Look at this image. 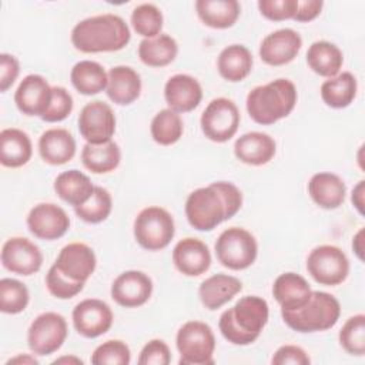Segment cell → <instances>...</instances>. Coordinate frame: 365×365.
<instances>
[{
    "instance_id": "1",
    "label": "cell",
    "mask_w": 365,
    "mask_h": 365,
    "mask_svg": "<svg viewBox=\"0 0 365 365\" xmlns=\"http://www.w3.org/2000/svg\"><path fill=\"white\" fill-rule=\"evenodd\" d=\"M242 205V194L228 181H215L194 190L185 201V217L198 231H211L232 218Z\"/></svg>"
},
{
    "instance_id": "2",
    "label": "cell",
    "mask_w": 365,
    "mask_h": 365,
    "mask_svg": "<svg viewBox=\"0 0 365 365\" xmlns=\"http://www.w3.org/2000/svg\"><path fill=\"white\" fill-rule=\"evenodd\" d=\"M131 38L127 23L106 13L78 21L71 30V44L81 53H111L124 48Z\"/></svg>"
},
{
    "instance_id": "3",
    "label": "cell",
    "mask_w": 365,
    "mask_h": 365,
    "mask_svg": "<svg viewBox=\"0 0 365 365\" xmlns=\"http://www.w3.org/2000/svg\"><path fill=\"white\" fill-rule=\"evenodd\" d=\"M268 302L257 295L240 298L234 307L225 309L218 322L221 335L234 345L252 344L268 322Z\"/></svg>"
},
{
    "instance_id": "4",
    "label": "cell",
    "mask_w": 365,
    "mask_h": 365,
    "mask_svg": "<svg viewBox=\"0 0 365 365\" xmlns=\"http://www.w3.org/2000/svg\"><path fill=\"white\" fill-rule=\"evenodd\" d=\"M297 88L288 78H277L254 87L247 96V111L261 125H271L291 114L297 104Z\"/></svg>"
},
{
    "instance_id": "5",
    "label": "cell",
    "mask_w": 365,
    "mask_h": 365,
    "mask_svg": "<svg viewBox=\"0 0 365 365\" xmlns=\"http://www.w3.org/2000/svg\"><path fill=\"white\" fill-rule=\"evenodd\" d=\"M284 322L297 332H319L332 328L341 315L339 301L324 291H312L309 301L295 309H281Z\"/></svg>"
},
{
    "instance_id": "6",
    "label": "cell",
    "mask_w": 365,
    "mask_h": 365,
    "mask_svg": "<svg viewBox=\"0 0 365 365\" xmlns=\"http://www.w3.org/2000/svg\"><path fill=\"white\" fill-rule=\"evenodd\" d=\"M175 345L180 352V365L214 364L215 336L211 327L205 322H185L177 332Z\"/></svg>"
},
{
    "instance_id": "7",
    "label": "cell",
    "mask_w": 365,
    "mask_h": 365,
    "mask_svg": "<svg viewBox=\"0 0 365 365\" xmlns=\"http://www.w3.org/2000/svg\"><path fill=\"white\" fill-rule=\"evenodd\" d=\"M214 248L221 265L232 271H241L251 267L258 254L255 237L241 227L224 230L218 235Z\"/></svg>"
},
{
    "instance_id": "8",
    "label": "cell",
    "mask_w": 365,
    "mask_h": 365,
    "mask_svg": "<svg viewBox=\"0 0 365 365\" xmlns=\"http://www.w3.org/2000/svg\"><path fill=\"white\" fill-rule=\"evenodd\" d=\"M175 234L173 215L163 207H147L134 220V238L148 251L165 248Z\"/></svg>"
},
{
    "instance_id": "9",
    "label": "cell",
    "mask_w": 365,
    "mask_h": 365,
    "mask_svg": "<svg viewBox=\"0 0 365 365\" xmlns=\"http://www.w3.org/2000/svg\"><path fill=\"white\" fill-rule=\"evenodd\" d=\"M308 274L321 285L335 287L342 284L349 274V259L335 245L315 247L307 258Z\"/></svg>"
},
{
    "instance_id": "10",
    "label": "cell",
    "mask_w": 365,
    "mask_h": 365,
    "mask_svg": "<svg viewBox=\"0 0 365 365\" xmlns=\"http://www.w3.org/2000/svg\"><path fill=\"white\" fill-rule=\"evenodd\" d=\"M240 110L237 104L225 97L214 98L201 114L200 124L204 135L214 143L231 140L240 125Z\"/></svg>"
},
{
    "instance_id": "11",
    "label": "cell",
    "mask_w": 365,
    "mask_h": 365,
    "mask_svg": "<svg viewBox=\"0 0 365 365\" xmlns=\"http://www.w3.org/2000/svg\"><path fill=\"white\" fill-rule=\"evenodd\" d=\"M68 334L67 321L57 312H43L27 331V344L34 355L46 356L58 351Z\"/></svg>"
},
{
    "instance_id": "12",
    "label": "cell",
    "mask_w": 365,
    "mask_h": 365,
    "mask_svg": "<svg viewBox=\"0 0 365 365\" xmlns=\"http://www.w3.org/2000/svg\"><path fill=\"white\" fill-rule=\"evenodd\" d=\"M78 131L90 144L110 141L115 133V115L113 108L100 100L87 103L78 115Z\"/></svg>"
},
{
    "instance_id": "13",
    "label": "cell",
    "mask_w": 365,
    "mask_h": 365,
    "mask_svg": "<svg viewBox=\"0 0 365 365\" xmlns=\"http://www.w3.org/2000/svg\"><path fill=\"white\" fill-rule=\"evenodd\" d=\"M76 331L84 338H97L106 334L113 325L110 305L97 298H87L78 302L71 314Z\"/></svg>"
},
{
    "instance_id": "14",
    "label": "cell",
    "mask_w": 365,
    "mask_h": 365,
    "mask_svg": "<svg viewBox=\"0 0 365 365\" xmlns=\"http://www.w3.org/2000/svg\"><path fill=\"white\" fill-rule=\"evenodd\" d=\"M1 264L13 274L29 277L41 268L43 254L29 238L11 237L3 244Z\"/></svg>"
},
{
    "instance_id": "15",
    "label": "cell",
    "mask_w": 365,
    "mask_h": 365,
    "mask_svg": "<svg viewBox=\"0 0 365 365\" xmlns=\"http://www.w3.org/2000/svg\"><path fill=\"white\" fill-rule=\"evenodd\" d=\"M29 231L38 240L53 241L61 238L70 228V218L67 212L53 204L41 202L34 205L27 215Z\"/></svg>"
},
{
    "instance_id": "16",
    "label": "cell",
    "mask_w": 365,
    "mask_h": 365,
    "mask_svg": "<svg viewBox=\"0 0 365 365\" xmlns=\"http://www.w3.org/2000/svg\"><path fill=\"white\" fill-rule=\"evenodd\" d=\"M111 298L124 308H137L144 305L153 294L151 278L137 269L124 271L111 284Z\"/></svg>"
},
{
    "instance_id": "17",
    "label": "cell",
    "mask_w": 365,
    "mask_h": 365,
    "mask_svg": "<svg viewBox=\"0 0 365 365\" xmlns=\"http://www.w3.org/2000/svg\"><path fill=\"white\" fill-rule=\"evenodd\" d=\"M302 47L301 36L292 29H279L264 37L259 46V57L268 66L291 63Z\"/></svg>"
},
{
    "instance_id": "18",
    "label": "cell",
    "mask_w": 365,
    "mask_h": 365,
    "mask_svg": "<svg viewBox=\"0 0 365 365\" xmlns=\"http://www.w3.org/2000/svg\"><path fill=\"white\" fill-rule=\"evenodd\" d=\"M51 96L53 87L43 76L29 74L16 90L14 103L23 114L41 117L51 103Z\"/></svg>"
},
{
    "instance_id": "19",
    "label": "cell",
    "mask_w": 365,
    "mask_h": 365,
    "mask_svg": "<svg viewBox=\"0 0 365 365\" xmlns=\"http://www.w3.org/2000/svg\"><path fill=\"white\" fill-rule=\"evenodd\" d=\"M54 265L70 279L86 282L96 269L97 258L87 244L71 242L61 248Z\"/></svg>"
},
{
    "instance_id": "20",
    "label": "cell",
    "mask_w": 365,
    "mask_h": 365,
    "mask_svg": "<svg viewBox=\"0 0 365 365\" xmlns=\"http://www.w3.org/2000/svg\"><path fill=\"white\" fill-rule=\"evenodd\" d=\"M173 262L175 268L187 277H198L208 271L211 254L205 242L198 238L187 237L178 241L173 250Z\"/></svg>"
},
{
    "instance_id": "21",
    "label": "cell",
    "mask_w": 365,
    "mask_h": 365,
    "mask_svg": "<svg viewBox=\"0 0 365 365\" xmlns=\"http://www.w3.org/2000/svg\"><path fill=\"white\" fill-rule=\"evenodd\" d=\"M164 98L173 111L188 113L201 103L202 88L197 78L188 74H175L164 86Z\"/></svg>"
},
{
    "instance_id": "22",
    "label": "cell",
    "mask_w": 365,
    "mask_h": 365,
    "mask_svg": "<svg viewBox=\"0 0 365 365\" xmlns=\"http://www.w3.org/2000/svg\"><path fill=\"white\" fill-rule=\"evenodd\" d=\"M277 151L274 138L261 131L245 133L234 144L235 157L248 165H264L269 163Z\"/></svg>"
},
{
    "instance_id": "23",
    "label": "cell",
    "mask_w": 365,
    "mask_h": 365,
    "mask_svg": "<svg viewBox=\"0 0 365 365\" xmlns=\"http://www.w3.org/2000/svg\"><path fill=\"white\" fill-rule=\"evenodd\" d=\"M312 289L308 281L295 272H284L274 281L272 295L281 309L295 311L304 307L311 298Z\"/></svg>"
},
{
    "instance_id": "24",
    "label": "cell",
    "mask_w": 365,
    "mask_h": 365,
    "mask_svg": "<svg viewBox=\"0 0 365 365\" xmlns=\"http://www.w3.org/2000/svg\"><path fill=\"white\" fill-rule=\"evenodd\" d=\"M76 140L66 128H48L38 138V153L44 163L63 165L76 155Z\"/></svg>"
},
{
    "instance_id": "25",
    "label": "cell",
    "mask_w": 365,
    "mask_h": 365,
    "mask_svg": "<svg viewBox=\"0 0 365 365\" xmlns=\"http://www.w3.org/2000/svg\"><path fill=\"white\" fill-rule=\"evenodd\" d=\"M308 194L324 210H335L345 201L346 185L334 173H317L308 182Z\"/></svg>"
},
{
    "instance_id": "26",
    "label": "cell",
    "mask_w": 365,
    "mask_h": 365,
    "mask_svg": "<svg viewBox=\"0 0 365 365\" xmlns=\"http://www.w3.org/2000/svg\"><path fill=\"white\" fill-rule=\"evenodd\" d=\"M106 93L108 98L118 106L134 103L141 93L140 74L130 66H115L108 71Z\"/></svg>"
},
{
    "instance_id": "27",
    "label": "cell",
    "mask_w": 365,
    "mask_h": 365,
    "mask_svg": "<svg viewBox=\"0 0 365 365\" xmlns=\"http://www.w3.org/2000/svg\"><path fill=\"white\" fill-rule=\"evenodd\" d=\"M241 289L242 282L237 277L215 274L201 282L198 288V297L207 309L215 311L231 301Z\"/></svg>"
},
{
    "instance_id": "28",
    "label": "cell",
    "mask_w": 365,
    "mask_h": 365,
    "mask_svg": "<svg viewBox=\"0 0 365 365\" xmlns=\"http://www.w3.org/2000/svg\"><path fill=\"white\" fill-rule=\"evenodd\" d=\"M33 154L31 140L19 128H4L0 133V163L9 168H19L29 163Z\"/></svg>"
},
{
    "instance_id": "29",
    "label": "cell",
    "mask_w": 365,
    "mask_h": 365,
    "mask_svg": "<svg viewBox=\"0 0 365 365\" xmlns=\"http://www.w3.org/2000/svg\"><path fill=\"white\" fill-rule=\"evenodd\" d=\"M195 10L205 26L211 29H228L238 20L241 6L237 0H197Z\"/></svg>"
},
{
    "instance_id": "30",
    "label": "cell",
    "mask_w": 365,
    "mask_h": 365,
    "mask_svg": "<svg viewBox=\"0 0 365 365\" xmlns=\"http://www.w3.org/2000/svg\"><path fill=\"white\" fill-rule=\"evenodd\" d=\"M94 187L88 175L78 170L63 171L54 180L56 194L73 207L84 204L91 197Z\"/></svg>"
},
{
    "instance_id": "31",
    "label": "cell",
    "mask_w": 365,
    "mask_h": 365,
    "mask_svg": "<svg viewBox=\"0 0 365 365\" xmlns=\"http://www.w3.org/2000/svg\"><path fill=\"white\" fill-rule=\"evenodd\" d=\"M307 63L309 68L321 77H335L344 63V54L338 46L331 41H314L307 51Z\"/></svg>"
},
{
    "instance_id": "32",
    "label": "cell",
    "mask_w": 365,
    "mask_h": 365,
    "mask_svg": "<svg viewBox=\"0 0 365 365\" xmlns=\"http://www.w3.org/2000/svg\"><path fill=\"white\" fill-rule=\"evenodd\" d=\"M217 68L224 80L242 81L252 70V54L242 44H231L220 53Z\"/></svg>"
},
{
    "instance_id": "33",
    "label": "cell",
    "mask_w": 365,
    "mask_h": 365,
    "mask_svg": "<svg viewBox=\"0 0 365 365\" xmlns=\"http://www.w3.org/2000/svg\"><path fill=\"white\" fill-rule=\"evenodd\" d=\"M70 80L80 94L94 96L107 88L108 73L97 61L81 60L73 66Z\"/></svg>"
},
{
    "instance_id": "34",
    "label": "cell",
    "mask_w": 365,
    "mask_h": 365,
    "mask_svg": "<svg viewBox=\"0 0 365 365\" xmlns=\"http://www.w3.org/2000/svg\"><path fill=\"white\" fill-rule=\"evenodd\" d=\"M83 165L94 174H107L114 171L121 161V151L113 140L101 144L87 143L81 150Z\"/></svg>"
},
{
    "instance_id": "35",
    "label": "cell",
    "mask_w": 365,
    "mask_h": 365,
    "mask_svg": "<svg viewBox=\"0 0 365 365\" xmlns=\"http://www.w3.org/2000/svg\"><path fill=\"white\" fill-rule=\"evenodd\" d=\"M356 91L355 76L349 71H342L322 83L321 98L331 108H345L355 100Z\"/></svg>"
},
{
    "instance_id": "36",
    "label": "cell",
    "mask_w": 365,
    "mask_h": 365,
    "mask_svg": "<svg viewBox=\"0 0 365 365\" xmlns=\"http://www.w3.org/2000/svg\"><path fill=\"white\" fill-rule=\"evenodd\" d=\"M178 54L177 41L168 34H158L153 38H144L138 44L140 60L150 67H164L175 60Z\"/></svg>"
},
{
    "instance_id": "37",
    "label": "cell",
    "mask_w": 365,
    "mask_h": 365,
    "mask_svg": "<svg viewBox=\"0 0 365 365\" xmlns=\"http://www.w3.org/2000/svg\"><path fill=\"white\" fill-rule=\"evenodd\" d=\"M150 131L153 140L157 144L173 145L181 138L184 133V124L178 113L173 111L171 108H164L158 111L151 120Z\"/></svg>"
},
{
    "instance_id": "38",
    "label": "cell",
    "mask_w": 365,
    "mask_h": 365,
    "mask_svg": "<svg viewBox=\"0 0 365 365\" xmlns=\"http://www.w3.org/2000/svg\"><path fill=\"white\" fill-rule=\"evenodd\" d=\"M111 208V194L103 187H94L91 197L84 204L74 207V212L80 220L88 224H98L108 218Z\"/></svg>"
},
{
    "instance_id": "39",
    "label": "cell",
    "mask_w": 365,
    "mask_h": 365,
    "mask_svg": "<svg viewBox=\"0 0 365 365\" xmlns=\"http://www.w3.org/2000/svg\"><path fill=\"white\" fill-rule=\"evenodd\" d=\"M163 21L161 10L151 3H143L131 13V26L144 38H153L161 34Z\"/></svg>"
},
{
    "instance_id": "40",
    "label": "cell",
    "mask_w": 365,
    "mask_h": 365,
    "mask_svg": "<svg viewBox=\"0 0 365 365\" xmlns=\"http://www.w3.org/2000/svg\"><path fill=\"white\" fill-rule=\"evenodd\" d=\"M30 301L27 287L14 278L0 279V309L4 314L23 312Z\"/></svg>"
},
{
    "instance_id": "41",
    "label": "cell",
    "mask_w": 365,
    "mask_h": 365,
    "mask_svg": "<svg viewBox=\"0 0 365 365\" xmlns=\"http://www.w3.org/2000/svg\"><path fill=\"white\" fill-rule=\"evenodd\" d=\"M339 344L349 354L364 356L365 354V315L356 314L345 321L339 331Z\"/></svg>"
},
{
    "instance_id": "42",
    "label": "cell",
    "mask_w": 365,
    "mask_h": 365,
    "mask_svg": "<svg viewBox=\"0 0 365 365\" xmlns=\"http://www.w3.org/2000/svg\"><path fill=\"white\" fill-rule=\"evenodd\" d=\"M131 361V352L125 342L120 339H110L98 345L93 355L91 364L94 365H128Z\"/></svg>"
},
{
    "instance_id": "43",
    "label": "cell",
    "mask_w": 365,
    "mask_h": 365,
    "mask_svg": "<svg viewBox=\"0 0 365 365\" xmlns=\"http://www.w3.org/2000/svg\"><path fill=\"white\" fill-rule=\"evenodd\" d=\"M84 284L86 282L70 279L54 264L50 267L46 275V287L48 292L58 299H70L76 297L83 291Z\"/></svg>"
},
{
    "instance_id": "44",
    "label": "cell",
    "mask_w": 365,
    "mask_h": 365,
    "mask_svg": "<svg viewBox=\"0 0 365 365\" xmlns=\"http://www.w3.org/2000/svg\"><path fill=\"white\" fill-rule=\"evenodd\" d=\"M73 111V97L71 94L60 86L53 87L51 103L46 113L40 117L46 123H58L66 120Z\"/></svg>"
},
{
    "instance_id": "45",
    "label": "cell",
    "mask_w": 365,
    "mask_h": 365,
    "mask_svg": "<svg viewBox=\"0 0 365 365\" xmlns=\"http://www.w3.org/2000/svg\"><path fill=\"white\" fill-rule=\"evenodd\" d=\"M259 13L271 21H282L294 19L298 7V0H259Z\"/></svg>"
},
{
    "instance_id": "46",
    "label": "cell",
    "mask_w": 365,
    "mask_h": 365,
    "mask_svg": "<svg viewBox=\"0 0 365 365\" xmlns=\"http://www.w3.org/2000/svg\"><path fill=\"white\" fill-rule=\"evenodd\" d=\"M171 362V352L163 339L148 341L138 356L140 365H168Z\"/></svg>"
},
{
    "instance_id": "47",
    "label": "cell",
    "mask_w": 365,
    "mask_h": 365,
    "mask_svg": "<svg viewBox=\"0 0 365 365\" xmlns=\"http://www.w3.org/2000/svg\"><path fill=\"white\" fill-rule=\"evenodd\" d=\"M271 362L274 365H309L311 359L301 346L282 345L275 351Z\"/></svg>"
},
{
    "instance_id": "48",
    "label": "cell",
    "mask_w": 365,
    "mask_h": 365,
    "mask_svg": "<svg viewBox=\"0 0 365 365\" xmlns=\"http://www.w3.org/2000/svg\"><path fill=\"white\" fill-rule=\"evenodd\" d=\"M20 73L19 60L7 53L0 54V91H7Z\"/></svg>"
},
{
    "instance_id": "49",
    "label": "cell",
    "mask_w": 365,
    "mask_h": 365,
    "mask_svg": "<svg viewBox=\"0 0 365 365\" xmlns=\"http://www.w3.org/2000/svg\"><path fill=\"white\" fill-rule=\"evenodd\" d=\"M322 6H324L322 0H305V1L298 0L297 13L292 20H295L298 23L312 21L314 19H317L319 16Z\"/></svg>"
},
{
    "instance_id": "50",
    "label": "cell",
    "mask_w": 365,
    "mask_h": 365,
    "mask_svg": "<svg viewBox=\"0 0 365 365\" xmlns=\"http://www.w3.org/2000/svg\"><path fill=\"white\" fill-rule=\"evenodd\" d=\"M364 194H365V181L361 180L352 190L351 201L354 207L358 210V212L362 215L364 214Z\"/></svg>"
},
{
    "instance_id": "51",
    "label": "cell",
    "mask_w": 365,
    "mask_h": 365,
    "mask_svg": "<svg viewBox=\"0 0 365 365\" xmlns=\"http://www.w3.org/2000/svg\"><path fill=\"white\" fill-rule=\"evenodd\" d=\"M352 250L355 255L364 261V228H361L352 238Z\"/></svg>"
},
{
    "instance_id": "52",
    "label": "cell",
    "mask_w": 365,
    "mask_h": 365,
    "mask_svg": "<svg viewBox=\"0 0 365 365\" xmlns=\"http://www.w3.org/2000/svg\"><path fill=\"white\" fill-rule=\"evenodd\" d=\"M10 364H29V365H37L38 361L31 355H17L7 361V365Z\"/></svg>"
},
{
    "instance_id": "53",
    "label": "cell",
    "mask_w": 365,
    "mask_h": 365,
    "mask_svg": "<svg viewBox=\"0 0 365 365\" xmlns=\"http://www.w3.org/2000/svg\"><path fill=\"white\" fill-rule=\"evenodd\" d=\"M53 364H74V365H83V361L77 356H61L53 361Z\"/></svg>"
}]
</instances>
